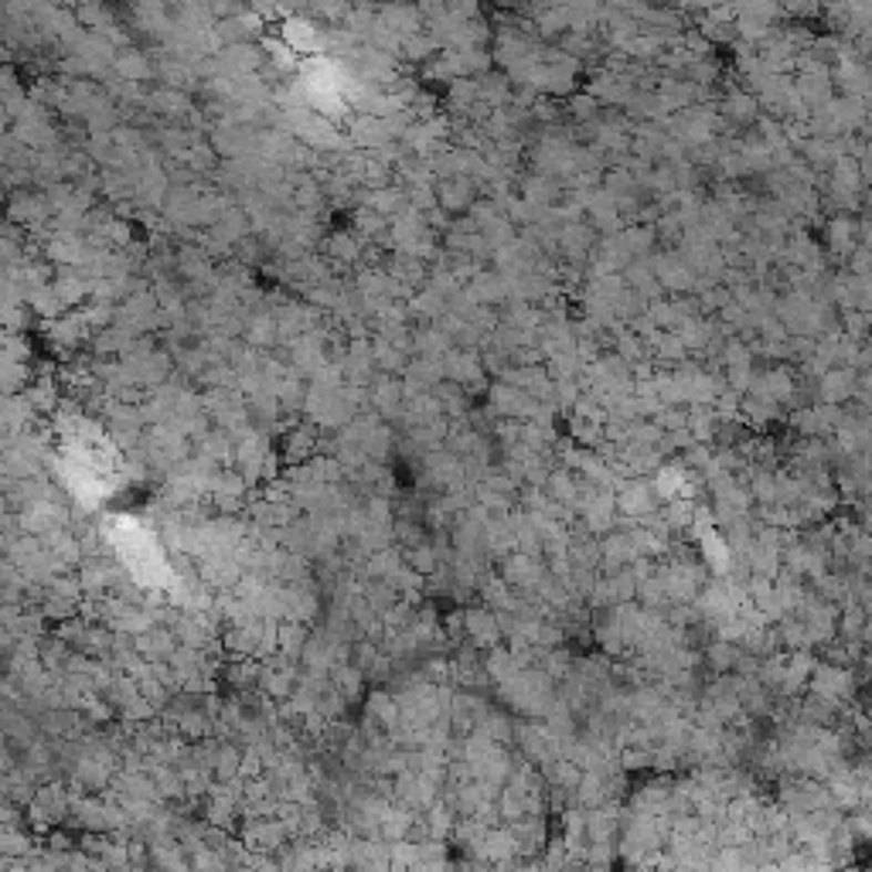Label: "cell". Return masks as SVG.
Listing matches in <instances>:
<instances>
[{"instance_id": "6da1fadb", "label": "cell", "mask_w": 872, "mask_h": 872, "mask_svg": "<svg viewBox=\"0 0 872 872\" xmlns=\"http://www.w3.org/2000/svg\"><path fill=\"white\" fill-rule=\"evenodd\" d=\"M583 79V62L570 52H563L560 44H545L542 52V65L535 72V89L542 96L553 100H570Z\"/></svg>"}, {"instance_id": "7a4b0ae2", "label": "cell", "mask_w": 872, "mask_h": 872, "mask_svg": "<svg viewBox=\"0 0 872 872\" xmlns=\"http://www.w3.org/2000/svg\"><path fill=\"white\" fill-rule=\"evenodd\" d=\"M325 28L328 24H320L307 14H290L284 21H277V34L290 44V49L304 59L310 55H325Z\"/></svg>"}, {"instance_id": "3957f363", "label": "cell", "mask_w": 872, "mask_h": 872, "mask_svg": "<svg viewBox=\"0 0 872 872\" xmlns=\"http://www.w3.org/2000/svg\"><path fill=\"white\" fill-rule=\"evenodd\" d=\"M821 246H824V253H829L832 259L849 263L852 253L862 246V225H859L849 212L832 215L829 222H824V228H821Z\"/></svg>"}, {"instance_id": "277c9868", "label": "cell", "mask_w": 872, "mask_h": 872, "mask_svg": "<svg viewBox=\"0 0 872 872\" xmlns=\"http://www.w3.org/2000/svg\"><path fill=\"white\" fill-rule=\"evenodd\" d=\"M706 38H709V44L712 49H732V44L740 41V28H737V14H732V8L729 4H722V8H716V11H706L702 18H696L693 21Z\"/></svg>"}, {"instance_id": "5b68a950", "label": "cell", "mask_w": 872, "mask_h": 872, "mask_svg": "<svg viewBox=\"0 0 872 872\" xmlns=\"http://www.w3.org/2000/svg\"><path fill=\"white\" fill-rule=\"evenodd\" d=\"M113 75L123 79V82H151L157 79V59L144 49H136V44H123L116 52V62H113Z\"/></svg>"}, {"instance_id": "8992f818", "label": "cell", "mask_w": 872, "mask_h": 872, "mask_svg": "<svg viewBox=\"0 0 872 872\" xmlns=\"http://www.w3.org/2000/svg\"><path fill=\"white\" fill-rule=\"evenodd\" d=\"M832 75H835V85L842 89V96H855V100H865V103L872 100V65L862 55L849 59Z\"/></svg>"}, {"instance_id": "52a82bcc", "label": "cell", "mask_w": 872, "mask_h": 872, "mask_svg": "<svg viewBox=\"0 0 872 872\" xmlns=\"http://www.w3.org/2000/svg\"><path fill=\"white\" fill-rule=\"evenodd\" d=\"M777 4L791 21H818L824 11V0H777Z\"/></svg>"}, {"instance_id": "ba28073f", "label": "cell", "mask_w": 872, "mask_h": 872, "mask_svg": "<svg viewBox=\"0 0 872 872\" xmlns=\"http://www.w3.org/2000/svg\"><path fill=\"white\" fill-rule=\"evenodd\" d=\"M447 11L453 14V18H481L484 14V4L481 0H447Z\"/></svg>"}, {"instance_id": "9c48e42d", "label": "cell", "mask_w": 872, "mask_h": 872, "mask_svg": "<svg viewBox=\"0 0 872 872\" xmlns=\"http://www.w3.org/2000/svg\"><path fill=\"white\" fill-rule=\"evenodd\" d=\"M648 4H655V8H678V0H648Z\"/></svg>"}]
</instances>
